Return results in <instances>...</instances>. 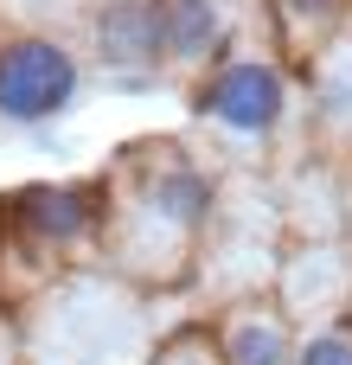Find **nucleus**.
<instances>
[{"instance_id":"9d476101","label":"nucleus","mask_w":352,"mask_h":365,"mask_svg":"<svg viewBox=\"0 0 352 365\" xmlns=\"http://www.w3.org/2000/svg\"><path fill=\"white\" fill-rule=\"evenodd\" d=\"M295 365H352V327H321L295 340Z\"/></svg>"},{"instance_id":"6e6552de","label":"nucleus","mask_w":352,"mask_h":365,"mask_svg":"<svg viewBox=\"0 0 352 365\" xmlns=\"http://www.w3.org/2000/svg\"><path fill=\"white\" fill-rule=\"evenodd\" d=\"M352 0H276V13H282V32L295 38V45H321L340 19H346Z\"/></svg>"},{"instance_id":"7ed1b4c3","label":"nucleus","mask_w":352,"mask_h":365,"mask_svg":"<svg viewBox=\"0 0 352 365\" xmlns=\"http://www.w3.org/2000/svg\"><path fill=\"white\" fill-rule=\"evenodd\" d=\"M83 90V58L58 32H6L0 38V122L38 128L64 115Z\"/></svg>"},{"instance_id":"f257e3e1","label":"nucleus","mask_w":352,"mask_h":365,"mask_svg":"<svg viewBox=\"0 0 352 365\" xmlns=\"http://www.w3.org/2000/svg\"><path fill=\"white\" fill-rule=\"evenodd\" d=\"M212 173L173 148V141H141L122 154V167L103 180V257L147 282V289H167L192 269V250L212 225Z\"/></svg>"},{"instance_id":"1a4fd4ad","label":"nucleus","mask_w":352,"mask_h":365,"mask_svg":"<svg viewBox=\"0 0 352 365\" xmlns=\"http://www.w3.org/2000/svg\"><path fill=\"white\" fill-rule=\"evenodd\" d=\"M154 365H224V359H218L212 327H180V334H167L154 346Z\"/></svg>"},{"instance_id":"423d86ee","label":"nucleus","mask_w":352,"mask_h":365,"mask_svg":"<svg viewBox=\"0 0 352 365\" xmlns=\"http://www.w3.org/2000/svg\"><path fill=\"white\" fill-rule=\"evenodd\" d=\"M231 38L224 0H160V71L199 77Z\"/></svg>"},{"instance_id":"f03ea898","label":"nucleus","mask_w":352,"mask_h":365,"mask_svg":"<svg viewBox=\"0 0 352 365\" xmlns=\"http://www.w3.org/2000/svg\"><path fill=\"white\" fill-rule=\"evenodd\" d=\"M192 115L231 141H269L289 115V77L263 51H218L192 77Z\"/></svg>"},{"instance_id":"39448f33","label":"nucleus","mask_w":352,"mask_h":365,"mask_svg":"<svg viewBox=\"0 0 352 365\" xmlns=\"http://www.w3.org/2000/svg\"><path fill=\"white\" fill-rule=\"evenodd\" d=\"M90 51L109 77H154L160 71V0H96Z\"/></svg>"},{"instance_id":"0eeeda50","label":"nucleus","mask_w":352,"mask_h":365,"mask_svg":"<svg viewBox=\"0 0 352 365\" xmlns=\"http://www.w3.org/2000/svg\"><path fill=\"white\" fill-rule=\"evenodd\" d=\"M212 340L224 365H295V327L276 302H237L212 327Z\"/></svg>"},{"instance_id":"9b49d317","label":"nucleus","mask_w":352,"mask_h":365,"mask_svg":"<svg viewBox=\"0 0 352 365\" xmlns=\"http://www.w3.org/2000/svg\"><path fill=\"white\" fill-rule=\"evenodd\" d=\"M0 365H19V334H13L6 314H0Z\"/></svg>"},{"instance_id":"20e7f679","label":"nucleus","mask_w":352,"mask_h":365,"mask_svg":"<svg viewBox=\"0 0 352 365\" xmlns=\"http://www.w3.org/2000/svg\"><path fill=\"white\" fill-rule=\"evenodd\" d=\"M6 225H13L19 244L38 250V257L83 250V244H96V231H103V180H38V186L13 192Z\"/></svg>"}]
</instances>
